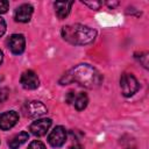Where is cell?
<instances>
[{"label": "cell", "instance_id": "obj_1", "mask_svg": "<svg viewBox=\"0 0 149 149\" xmlns=\"http://www.w3.org/2000/svg\"><path fill=\"white\" fill-rule=\"evenodd\" d=\"M73 81L78 83L79 85L86 88H95L101 84L102 77L99 71L90 64H78L77 66L68 71L59 80L62 85L70 84Z\"/></svg>", "mask_w": 149, "mask_h": 149}, {"label": "cell", "instance_id": "obj_2", "mask_svg": "<svg viewBox=\"0 0 149 149\" xmlns=\"http://www.w3.org/2000/svg\"><path fill=\"white\" fill-rule=\"evenodd\" d=\"M62 37L74 45H85L92 43L97 37V31L84 24H68L62 28Z\"/></svg>", "mask_w": 149, "mask_h": 149}, {"label": "cell", "instance_id": "obj_3", "mask_svg": "<svg viewBox=\"0 0 149 149\" xmlns=\"http://www.w3.org/2000/svg\"><path fill=\"white\" fill-rule=\"evenodd\" d=\"M120 87L125 97H132L139 91L140 84L132 73H123L120 78Z\"/></svg>", "mask_w": 149, "mask_h": 149}, {"label": "cell", "instance_id": "obj_4", "mask_svg": "<svg viewBox=\"0 0 149 149\" xmlns=\"http://www.w3.org/2000/svg\"><path fill=\"white\" fill-rule=\"evenodd\" d=\"M65 141H66V129L62 126L55 127L48 136V142L54 148L62 147L65 143Z\"/></svg>", "mask_w": 149, "mask_h": 149}, {"label": "cell", "instance_id": "obj_5", "mask_svg": "<svg viewBox=\"0 0 149 149\" xmlns=\"http://www.w3.org/2000/svg\"><path fill=\"white\" fill-rule=\"evenodd\" d=\"M7 44H8L9 50L14 55H20V54H22L24 51V47H26L24 36L22 34H13L8 38Z\"/></svg>", "mask_w": 149, "mask_h": 149}, {"label": "cell", "instance_id": "obj_6", "mask_svg": "<svg viewBox=\"0 0 149 149\" xmlns=\"http://www.w3.org/2000/svg\"><path fill=\"white\" fill-rule=\"evenodd\" d=\"M50 126H51V119H47V118H44V119H38V120L34 121V122L30 125L29 130L31 132L33 135L40 137V136H43V135L47 134V132L49 130Z\"/></svg>", "mask_w": 149, "mask_h": 149}, {"label": "cell", "instance_id": "obj_7", "mask_svg": "<svg viewBox=\"0 0 149 149\" xmlns=\"http://www.w3.org/2000/svg\"><path fill=\"white\" fill-rule=\"evenodd\" d=\"M20 81H21V85L27 90H35L40 85V79H38L37 74L31 70L24 71L21 74Z\"/></svg>", "mask_w": 149, "mask_h": 149}, {"label": "cell", "instance_id": "obj_8", "mask_svg": "<svg viewBox=\"0 0 149 149\" xmlns=\"http://www.w3.org/2000/svg\"><path fill=\"white\" fill-rule=\"evenodd\" d=\"M19 121V114L15 111H8L0 114V129L8 130L13 128Z\"/></svg>", "mask_w": 149, "mask_h": 149}, {"label": "cell", "instance_id": "obj_9", "mask_svg": "<svg viewBox=\"0 0 149 149\" xmlns=\"http://www.w3.org/2000/svg\"><path fill=\"white\" fill-rule=\"evenodd\" d=\"M33 12H34L33 6H30L29 3H22L21 6H19V7L15 9L14 19H15V21L22 22V23L29 22L30 19H31Z\"/></svg>", "mask_w": 149, "mask_h": 149}, {"label": "cell", "instance_id": "obj_10", "mask_svg": "<svg viewBox=\"0 0 149 149\" xmlns=\"http://www.w3.org/2000/svg\"><path fill=\"white\" fill-rule=\"evenodd\" d=\"M26 111H27V114L30 118H38V116L44 115L48 112L47 107L41 101H30V102H28Z\"/></svg>", "mask_w": 149, "mask_h": 149}, {"label": "cell", "instance_id": "obj_11", "mask_svg": "<svg viewBox=\"0 0 149 149\" xmlns=\"http://www.w3.org/2000/svg\"><path fill=\"white\" fill-rule=\"evenodd\" d=\"M72 5H73L72 1H57V2H55L54 6H55V10H56L58 19H61V20L65 19L69 15Z\"/></svg>", "mask_w": 149, "mask_h": 149}, {"label": "cell", "instance_id": "obj_12", "mask_svg": "<svg viewBox=\"0 0 149 149\" xmlns=\"http://www.w3.org/2000/svg\"><path fill=\"white\" fill-rule=\"evenodd\" d=\"M28 139H29L28 133L21 132V133H19V134L14 135V136L8 141V146H9L10 149H17V148L21 147L23 143H26Z\"/></svg>", "mask_w": 149, "mask_h": 149}, {"label": "cell", "instance_id": "obj_13", "mask_svg": "<svg viewBox=\"0 0 149 149\" xmlns=\"http://www.w3.org/2000/svg\"><path fill=\"white\" fill-rule=\"evenodd\" d=\"M87 102H88V98L83 92L76 94V97H74V99L72 101V104H73V106H74V108L77 111H83L87 106Z\"/></svg>", "mask_w": 149, "mask_h": 149}, {"label": "cell", "instance_id": "obj_14", "mask_svg": "<svg viewBox=\"0 0 149 149\" xmlns=\"http://www.w3.org/2000/svg\"><path fill=\"white\" fill-rule=\"evenodd\" d=\"M135 57L139 59V62L143 65L144 69H148V52H140V55H135Z\"/></svg>", "mask_w": 149, "mask_h": 149}, {"label": "cell", "instance_id": "obj_15", "mask_svg": "<svg viewBox=\"0 0 149 149\" xmlns=\"http://www.w3.org/2000/svg\"><path fill=\"white\" fill-rule=\"evenodd\" d=\"M27 149H47L45 148V146H44V143L43 142H41V141H33V142H30V144L28 146V148Z\"/></svg>", "mask_w": 149, "mask_h": 149}, {"label": "cell", "instance_id": "obj_16", "mask_svg": "<svg viewBox=\"0 0 149 149\" xmlns=\"http://www.w3.org/2000/svg\"><path fill=\"white\" fill-rule=\"evenodd\" d=\"M8 94H9L8 88H6V87H1V88H0V106L7 100Z\"/></svg>", "mask_w": 149, "mask_h": 149}, {"label": "cell", "instance_id": "obj_17", "mask_svg": "<svg viewBox=\"0 0 149 149\" xmlns=\"http://www.w3.org/2000/svg\"><path fill=\"white\" fill-rule=\"evenodd\" d=\"M83 3L88 6L91 9H99L101 7V5H102L101 1H83Z\"/></svg>", "mask_w": 149, "mask_h": 149}, {"label": "cell", "instance_id": "obj_18", "mask_svg": "<svg viewBox=\"0 0 149 149\" xmlns=\"http://www.w3.org/2000/svg\"><path fill=\"white\" fill-rule=\"evenodd\" d=\"M9 8V2L5 0H0V14H3L8 10Z\"/></svg>", "mask_w": 149, "mask_h": 149}, {"label": "cell", "instance_id": "obj_19", "mask_svg": "<svg viewBox=\"0 0 149 149\" xmlns=\"http://www.w3.org/2000/svg\"><path fill=\"white\" fill-rule=\"evenodd\" d=\"M74 97H76V92H74V91H69V92H68V94H66L65 101H66L68 104H72V101H73Z\"/></svg>", "mask_w": 149, "mask_h": 149}, {"label": "cell", "instance_id": "obj_20", "mask_svg": "<svg viewBox=\"0 0 149 149\" xmlns=\"http://www.w3.org/2000/svg\"><path fill=\"white\" fill-rule=\"evenodd\" d=\"M5 31H6V22H5V20L0 16V37L5 34Z\"/></svg>", "mask_w": 149, "mask_h": 149}, {"label": "cell", "instance_id": "obj_21", "mask_svg": "<svg viewBox=\"0 0 149 149\" xmlns=\"http://www.w3.org/2000/svg\"><path fill=\"white\" fill-rule=\"evenodd\" d=\"M106 3H107V6H108V7H112V8L119 5V2H118V1H115V2H113V1H112V2H111V1H108V2H106Z\"/></svg>", "mask_w": 149, "mask_h": 149}, {"label": "cell", "instance_id": "obj_22", "mask_svg": "<svg viewBox=\"0 0 149 149\" xmlns=\"http://www.w3.org/2000/svg\"><path fill=\"white\" fill-rule=\"evenodd\" d=\"M70 149H83V148H81L80 144H72V146L70 147Z\"/></svg>", "mask_w": 149, "mask_h": 149}, {"label": "cell", "instance_id": "obj_23", "mask_svg": "<svg viewBox=\"0 0 149 149\" xmlns=\"http://www.w3.org/2000/svg\"><path fill=\"white\" fill-rule=\"evenodd\" d=\"M2 59H3V55H2V51L0 50V64L2 63Z\"/></svg>", "mask_w": 149, "mask_h": 149}, {"label": "cell", "instance_id": "obj_24", "mask_svg": "<svg viewBox=\"0 0 149 149\" xmlns=\"http://www.w3.org/2000/svg\"><path fill=\"white\" fill-rule=\"evenodd\" d=\"M2 80H3V77H2V76H0V83H1Z\"/></svg>", "mask_w": 149, "mask_h": 149}]
</instances>
